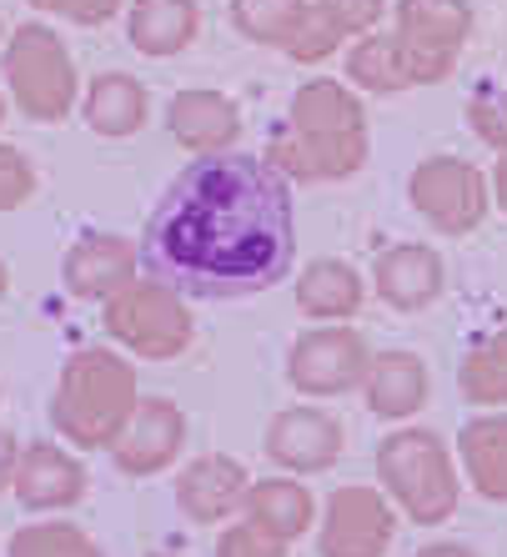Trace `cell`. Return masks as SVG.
Wrapping results in <instances>:
<instances>
[{
	"label": "cell",
	"instance_id": "cell-35",
	"mask_svg": "<svg viewBox=\"0 0 507 557\" xmlns=\"http://www.w3.org/2000/svg\"><path fill=\"white\" fill-rule=\"evenodd\" d=\"M15 462H21V447H15L11 432H0V493L15 482Z\"/></svg>",
	"mask_w": 507,
	"mask_h": 557
},
{
	"label": "cell",
	"instance_id": "cell-22",
	"mask_svg": "<svg viewBox=\"0 0 507 557\" xmlns=\"http://www.w3.org/2000/svg\"><path fill=\"white\" fill-rule=\"evenodd\" d=\"M247 522L272 532L276 543H292L312 528V493L292 478H267L247 487Z\"/></svg>",
	"mask_w": 507,
	"mask_h": 557
},
{
	"label": "cell",
	"instance_id": "cell-15",
	"mask_svg": "<svg viewBox=\"0 0 507 557\" xmlns=\"http://www.w3.org/2000/svg\"><path fill=\"white\" fill-rule=\"evenodd\" d=\"M166 126L186 151L222 156L236 141V131H242V111L222 91H182V96H171V106H166Z\"/></svg>",
	"mask_w": 507,
	"mask_h": 557
},
{
	"label": "cell",
	"instance_id": "cell-24",
	"mask_svg": "<svg viewBox=\"0 0 507 557\" xmlns=\"http://www.w3.org/2000/svg\"><path fill=\"white\" fill-rule=\"evenodd\" d=\"M297 307L307 317H322V322H337L362 307V276L351 272L347 261H312L297 282Z\"/></svg>",
	"mask_w": 507,
	"mask_h": 557
},
{
	"label": "cell",
	"instance_id": "cell-18",
	"mask_svg": "<svg viewBox=\"0 0 507 557\" xmlns=\"http://www.w3.org/2000/svg\"><path fill=\"white\" fill-rule=\"evenodd\" d=\"M362 387H367V407L397 422V417H412L428 403V367L412 351H382V357L367 362Z\"/></svg>",
	"mask_w": 507,
	"mask_h": 557
},
{
	"label": "cell",
	"instance_id": "cell-17",
	"mask_svg": "<svg viewBox=\"0 0 507 557\" xmlns=\"http://www.w3.org/2000/svg\"><path fill=\"white\" fill-rule=\"evenodd\" d=\"M372 282H378V297L387 307L417 311L437 301V292H443V257L432 247H392L378 257Z\"/></svg>",
	"mask_w": 507,
	"mask_h": 557
},
{
	"label": "cell",
	"instance_id": "cell-3",
	"mask_svg": "<svg viewBox=\"0 0 507 557\" xmlns=\"http://www.w3.org/2000/svg\"><path fill=\"white\" fill-rule=\"evenodd\" d=\"M378 478L397 507H403L412 522L432 528V522H447L457 507V472L447 447L432 432L412 428V432H392L378 447Z\"/></svg>",
	"mask_w": 507,
	"mask_h": 557
},
{
	"label": "cell",
	"instance_id": "cell-25",
	"mask_svg": "<svg viewBox=\"0 0 507 557\" xmlns=\"http://www.w3.org/2000/svg\"><path fill=\"white\" fill-rule=\"evenodd\" d=\"M347 76L367 91H403L412 86V71H407L403 40L397 36H367L357 40V51L347 55Z\"/></svg>",
	"mask_w": 507,
	"mask_h": 557
},
{
	"label": "cell",
	"instance_id": "cell-12",
	"mask_svg": "<svg viewBox=\"0 0 507 557\" xmlns=\"http://www.w3.org/2000/svg\"><path fill=\"white\" fill-rule=\"evenodd\" d=\"M131 276H136V251H131V242H121V236H106V232H91L81 236L76 247L65 251L61 261V282L71 297L81 301H111L116 292H126Z\"/></svg>",
	"mask_w": 507,
	"mask_h": 557
},
{
	"label": "cell",
	"instance_id": "cell-4",
	"mask_svg": "<svg viewBox=\"0 0 507 557\" xmlns=\"http://www.w3.org/2000/svg\"><path fill=\"white\" fill-rule=\"evenodd\" d=\"M5 86L30 121H65L76 106V65L51 26H21L5 40Z\"/></svg>",
	"mask_w": 507,
	"mask_h": 557
},
{
	"label": "cell",
	"instance_id": "cell-39",
	"mask_svg": "<svg viewBox=\"0 0 507 557\" xmlns=\"http://www.w3.org/2000/svg\"><path fill=\"white\" fill-rule=\"evenodd\" d=\"M0 121H5V101H0Z\"/></svg>",
	"mask_w": 507,
	"mask_h": 557
},
{
	"label": "cell",
	"instance_id": "cell-11",
	"mask_svg": "<svg viewBox=\"0 0 507 557\" xmlns=\"http://www.w3.org/2000/svg\"><path fill=\"white\" fill-rule=\"evenodd\" d=\"M267 161H272L282 176L292 182H342L367 161V131L357 136H312V131H282L267 146Z\"/></svg>",
	"mask_w": 507,
	"mask_h": 557
},
{
	"label": "cell",
	"instance_id": "cell-1",
	"mask_svg": "<svg viewBox=\"0 0 507 557\" xmlns=\"http://www.w3.org/2000/svg\"><path fill=\"white\" fill-rule=\"evenodd\" d=\"M292 191L272 161L201 156L146 216L141 261L157 282L201 301L257 297L292 272Z\"/></svg>",
	"mask_w": 507,
	"mask_h": 557
},
{
	"label": "cell",
	"instance_id": "cell-23",
	"mask_svg": "<svg viewBox=\"0 0 507 557\" xmlns=\"http://www.w3.org/2000/svg\"><path fill=\"white\" fill-rule=\"evenodd\" d=\"M457 447H462V462H468V478L478 482V493L507 503V412L468 422Z\"/></svg>",
	"mask_w": 507,
	"mask_h": 557
},
{
	"label": "cell",
	"instance_id": "cell-8",
	"mask_svg": "<svg viewBox=\"0 0 507 557\" xmlns=\"http://www.w3.org/2000/svg\"><path fill=\"white\" fill-rule=\"evenodd\" d=\"M367 342L351 332V326H322V332H307V337L292 347V362L286 376L292 387L307 392V397H337L351 392L367 376Z\"/></svg>",
	"mask_w": 507,
	"mask_h": 557
},
{
	"label": "cell",
	"instance_id": "cell-34",
	"mask_svg": "<svg viewBox=\"0 0 507 557\" xmlns=\"http://www.w3.org/2000/svg\"><path fill=\"white\" fill-rule=\"evenodd\" d=\"M36 11H51V15H65L76 26H106L111 15L121 11V0H30Z\"/></svg>",
	"mask_w": 507,
	"mask_h": 557
},
{
	"label": "cell",
	"instance_id": "cell-2",
	"mask_svg": "<svg viewBox=\"0 0 507 557\" xmlns=\"http://www.w3.org/2000/svg\"><path fill=\"white\" fill-rule=\"evenodd\" d=\"M136 367L106 347H81L65 357L51 397V422L76 447H111L136 412Z\"/></svg>",
	"mask_w": 507,
	"mask_h": 557
},
{
	"label": "cell",
	"instance_id": "cell-33",
	"mask_svg": "<svg viewBox=\"0 0 507 557\" xmlns=\"http://www.w3.org/2000/svg\"><path fill=\"white\" fill-rule=\"evenodd\" d=\"M286 543H276L272 532H261L257 522H242V528L222 532V543H217V557H282Z\"/></svg>",
	"mask_w": 507,
	"mask_h": 557
},
{
	"label": "cell",
	"instance_id": "cell-10",
	"mask_svg": "<svg viewBox=\"0 0 507 557\" xmlns=\"http://www.w3.org/2000/svg\"><path fill=\"white\" fill-rule=\"evenodd\" d=\"M182 442H186L182 407L171 403V397H141L131 422L121 428V437L111 442V453H116V467L126 478H151V472L176 462Z\"/></svg>",
	"mask_w": 507,
	"mask_h": 557
},
{
	"label": "cell",
	"instance_id": "cell-19",
	"mask_svg": "<svg viewBox=\"0 0 507 557\" xmlns=\"http://www.w3.org/2000/svg\"><path fill=\"white\" fill-rule=\"evenodd\" d=\"M196 26H201L196 0H131L126 36L141 55L161 61V55L186 51V46L196 40Z\"/></svg>",
	"mask_w": 507,
	"mask_h": 557
},
{
	"label": "cell",
	"instance_id": "cell-38",
	"mask_svg": "<svg viewBox=\"0 0 507 557\" xmlns=\"http://www.w3.org/2000/svg\"><path fill=\"white\" fill-rule=\"evenodd\" d=\"M5 286H11V272H5V261H0V297H5Z\"/></svg>",
	"mask_w": 507,
	"mask_h": 557
},
{
	"label": "cell",
	"instance_id": "cell-29",
	"mask_svg": "<svg viewBox=\"0 0 507 557\" xmlns=\"http://www.w3.org/2000/svg\"><path fill=\"white\" fill-rule=\"evenodd\" d=\"M337 46H342V30L322 15V5H307L297 36L286 40V55H292V61H301V65H317V61H326V55L337 51Z\"/></svg>",
	"mask_w": 507,
	"mask_h": 557
},
{
	"label": "cell",
	"instance_id": "cell-16",
	"mask_svg": "<svg viewBox=\"0 0 507 557\" xmlns=\"http://www.w3.org/2000/svg\"><path fill=\"white\" fill-rule=\"evenodd\" d=\"M176 503L196 522H222L236 512V503H247V472H242V462H232L222 453L196 457L176 482Z\"/></svg>",
	"mask_w": 507,
	"mask_h": 557
},
{
	"label": "cell",
	"instance_id": "cell-40",
	"mask_svg": "<svg viewBox=\"0 0 507 557\" xmlns=\"http://www.w3.org/2000/svg\"><path fill=\"white\" fill-rule=\"evenodd\" d=\"M161 557H171V553H161Z\"/></svg>",
	"mask_w": 507,
	"mask_h": 557
},
{
	"label": "cell",
	"instance_id": "cell-32",
	"mask_svg": "<svg viewBox=\"0 0 507 557\" xmlns=\"http://www.w3.org/2000/svg\"><path fill=\"white\" fill-rule=\"evenodd\" d=\"M468 121H472V131H478L487 146L507 151V91H482V96H472Z\"/></svg>",
	"mask_w": 507,
	"mask_h": 557
},
{
	"label": "cell",
	"instance_id": "cell-28",
	"mask_svg": "<svg viewBox=\"0 0 507 557\" xmlns=\"http://www.w3.org/2000/svg\"><path fill=\"white\" fill-rule=\"evenodd\" d=\"M11 557H101V547L71 522H30L11 537Z\"/></svg>",
	"mask_w": 507,
	"mask_h": 557
},
{
	"label": "cell",
	"instance_id": "cell-13",
	"mask_svg": "<svg viewBox=\"0 0 507 557\" xmlns=\"http://www.w3.org/2000/svg\"><path fill=\"white\" fill-rule=\"evenodd\" d=\"M267 457L286 472H322L342 457V428L312 407L276 412V422L267 428Z\"/></svg>",
	"mask_w": 507,
	"mask_h": 557
},
{
	"label": "cell",
	"instance_id": "cell-7",
	"mask_svg": "<svg viewBox=\"0 0 507 557\" xmlns=\"http://www.w3.org/2000/svg\"><path fill=\"white\" fill-rule=\"evenodd\" d=\"M407 196H412V207L447 236L478 232L482 216H487V182H482L478 166L457 161V156H432V161H422V166L412 171V182H407Z\"/></svg>",
	"mask_w": 507,
	"mask_h": 557
},
{
	"label": "cell",
	"instance_id": "cell-20",
	"mask_svg": "<svg viewBox=\"0 0 507 557\" xmlns=\"http://www.w3.org/2000/svg\"><path fill=\"white\" fill-rule=\"evenodd\" d=\"M286 131H312V136H357V131H367V116H362V106H357V96H351L342 81H307V86L292 96Z\"/></svg>",
	"mask_w": 507,
	"mask_h": 557
},
{
	"label": "cell",
	"instance_id": "cell-26",
	"mask_svg": "<svg viewBox=\"0 0 507 557\" xmlns=\"http://www.w3.org/2000/svg\"><path fill=\"white\" fill-rule=\"evenodd\" d=\"M301 15H307V0H232V21L247 40L261 46H282L297 36Z\"/></svg>",
	"mask_w": 507,
	"mask_h": 557
},
{
	"label": "cell",
	"instance_id": "cell-31",
	"mask_svg": "<svg viewBox=\"0 0 507 557\" xmlns=\"http://www.w3.org/2000/svg\"><path fill=\"white\" fill-rule=\"evenodd\" d=\"M317 5H322V15L342 30V40L367 36V30L382 21V11H387V0H317Z\"/></svg>",
	"mask_w": 507,
	"mask_h": 557
},
{
	"label": "cell",
	"instance_id": "cell-36",
	"mask_svg": "<svg viewBox=\"0 0 507 557\" xmlns=\"http://www.w3.org/2000/svg\"><path fill=\"white\" fill-rule=\"evenodd\" d=\"M417 557H472L468 547H457V543H432V547H422Z\"/></svg>",
	"mask_w": 507,
	"mask_h": 557
},
{
	"label": "cell",
	"instance_id": "cell-21",
	"mask_svg": "<svg viewBox=\"0 0 507 557\" xmlns=\"http://www.w3.org/2000/svg\"><path fill=\"white\" fill-rule=\"evenodd\" d=\"M86 126L96 136H136L146 126V91L141 81L126 76V71H106V76L91 81V91H86Z\"/></svg>",
	"mask_w": 507,
	"mask_h": 557
},
{
	"label": "cell",
	"instance_id": "cell-37",
	"mask_svg": "<svg viewBox=\"0 0 507 557\" xmlns=\"http://www.w3.org/2000/svg\"><path fill=\"white\" fill-rule=\"evenodd\" d=\"M493 191H497V207L507 211V151H503V161H497V176H493Z\"/></svg>",
	"mask_w": 507,
	"mask_h": 557
},
{
	"label": "cell",
	"instance_id": "cell-27",
	"mask_svg": "<svg viewBox=\"0 0 507 557\" xmlns=\"http://www.w3.org/2000/svg\"><path fill=\"white\" fill-rule=\"evenodd\" d=\"M462 392L468 403H507V332L487 337L468 362H462Z\"/></svg>",
	"mask_w": 507,
	"mask_h": 557
},
{
	"label": "cell",
	"instance_id": "cell-14",
	"mask_svg": "<svg viewBox=\"0 0 507 557\" xmlns=\"http://www.w3.org/2000/svg\"><path fill=\"white\" fill-rule=\"evenodd\" d=\"M11 487L21 497V507L55 512V507H76L86 497V472H81L76 457H65L51 442H30V447H21Z\"/></svg>",
	"mask_w": 507,
	"mask_h": 557
},
{
	"label": "cell",
	"instance_id": "cell-9",
	"mask_svg": "<svg viewBox=\"0 0 507 557\" xmlns=\"http://www.w3.org/2000/svg\"><path fill=\"white\" fill-rule=\"evenodd\" d=\"M387 543H392V507L382 503L378 487H337L332 503H326L317 553L322 557H382Z\"/></svg>",
	"mask_w": 507,
	"mask_h": 557
},
{
	"label": "cell",
	"instance_id": "cell-30",
	"mask_svg": "<svg viewBox=\"0 0 507 557\" xmlns=\"http://www.w3.org/2000/svg\"><path fill=\"white\" fill-rule=\"evenodd\" d=\"M30 196H36V171H30V161L15 151V146H0V211L26 207Z\"/></svg>",
	"mask_w": 507,
	"mask_h": 557
},
{
	"label": "cell",
	"instance_id": "cell-5",
	"mask_svg": "<svg viewBox=\"0 0 507 557\" xmlns=\"http://www.w3.org/2000/svg\"><path fill=\"white\" fill-rule=\"evenodd\" d=\"M106 332L131 347L136 357H151V362H171L191 347V311H186L182 292L166 282H131L126 292L106 301Z\"/></svg>",
	"mask_w": 507,
	"mask_h": 557
},
{
	"label": "cell",
	"instance_id": "cell-6",
	"mask_svg": "<svg viewBox=\"0 0 507 557\" xmlns=\"http://www.w3.org/2000/svg\"><path fill=\"white\" fill-rule=\"evenodd\" d=\"M472 30V11L462 0H397V40H403L412 86L443 81Z\"/></svg>",
	"mask_w": 507,
	"mask_h": 557
}]
</instances>
